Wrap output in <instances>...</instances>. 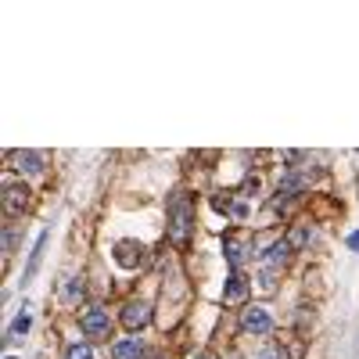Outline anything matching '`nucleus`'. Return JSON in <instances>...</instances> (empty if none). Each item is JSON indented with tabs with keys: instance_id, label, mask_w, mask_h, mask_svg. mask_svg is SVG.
I'll list each match as a JSON object with an SVG mask.
<instances>
[{
	"instance_id": "f257e3e1",
	"label": "nucleus",
	"mask_w": 359,
	"mask_h": 359,
	"mask_svg": "<svg viewBox=\"0 0 359 359\" xmlns=\"http://www.w3.org/2000/svg\"><path fill=\"white\" fill-rule=\"evenodd\" d=\"M191 233H194V201L180 191L169 201V241L184 248L191 241Z\"/></svg>"
},
{
	"instance_id": "f03ea898",
	"label": "nucleus",
	"mask_w": 359,
	"mask_h": 359,
	"mask_svg": "<svg viewBox=\"0 0 359 359\" xmlns=\"http://www.w3.org/2000/svg\"><path fill=\"white\" fill-rule=\"evenodd\" d=\"M79 327H83L86 338H108V331H111V313H108L104 306H83Z\"/></svg>"
},
{
	"instance_id": "7ed1b4c3",
	"label": "nucleus",
	"mask_w": 359,
	"mask_h": 359,
	"mask_svg": "<svg viewBox=\"0 0 359 359\" xmlns=\"http://www.w3.org/2000/svg\"><path fill=\"white\" fill-rule=\"evenodd\" d=\"M118 323H123L126 331H144V327L151 323V306H147L144 298H133V302H126L123 313H118Z\"/></svg>"
},
{
	"instance_id": "20e7f679",
	"label": "nucleus",
	"mask_w": 359,
	"mask_h": 359,
	"mask_svg": "<svg viewBox=\"0 0 359 359\" xmlns=\"http://www.w3.org/2000/svg\"><path fill=\"white\" fill-rule=\"evenodd\" d=\"M0 198H4V212L8 216H22V212H29V205H33V191H29V184H8Z\"/></svg>"
},
{
	"instance_id": "39448f33",
	"label": "nucleus",
	"mask_w": 359,
	"mask_h": 359,
	"mask_svg": "<svg viewBox=\"0 0 359 359\" xmlns=\"http://www.w3.org/2000/svg\"><path fill=\"white\" fill-rule=\"evenodd\" d=\"M111 255H115V262L123 266V269H137V266L147 259V248H144L140 241H115Z\"/></svg>"
},
{
	"instance_id": "423d86ee",
	"label": "nucleus",
	"mask_w": 359,
	"mask_h": 359,
	"mask_svg": "<svg viewBox=\"0 0 359 359\" xmlns=\"http://www.w3.org/2000/svg\"><path fill=\"white\" fill-rule=\"evenodd\" d=\"M248 294H252V280L241 273V269H230V277H226V291H223V302H226V306H241Z\"/></svg>"
},
{
	"instance_id": "0eeeda50",
	"label": "nucleus",
	"mask_w": 359,
	"mask_h": 359,
	"mask_svg": "<svg viewBox=\"0 0 359 359\" xmlns=\"http://www.w3.org/2000/svg\"><path fill=\"white\" fill-rule=\"evenodd\" d=\"M291 255H294V245L287 241V237H280V241H273V245L262 252V269H277V273H280Z\"/></svg>"
},
{
	"instance_id": "6e6552de",
	"label": "nucleus",
	"mask_w": 359,
	"mask_h": 359,
	"mask_svg": "<svg viewBox=\"0 0 359 359\" xmlns=\"http://www.w3.org/2000/svg\"><path fill=\"white\" fill-rule=\"evenodd\" d=\"M241 331H248V334H269V331H273V316H269L266 309H259V306H248L241 313Z\"/></svg>"
},
{
	"instance_id": "1a4fd4ad",
	"label": "nucleus",
	"mask_w": 359,
	"mask_h": 359,
	"mask_svg": "<svg viewBox=\"0 0 359 359\" xmlns=\"http://www.w3.org/2000/svg\"><path fill=\"white\" fill-rule=\"evenodd\" d=\"M11 165H15V172H25V176H36V172H43V165H47V158H43V151H11Z\"/></svg>"
},
{
	"instance_id": "9d476101",
	"label": "nucleus",
	"mask_w": 359,
	"mask_h": 359,
	"mask_svg": "<svg viewBox=\"0 0 359 359\" xmlns=\"http://www.w3.org/2000/svg\"><path fill=\"white\" fill-rule=\"evenodd\" d=\"M108 352H111V359H144V341H137V338H118Z\"/></svg>"
},
{
	"instance_id": "9b49d317",
	"label": "nucleus",
	"mask_w": 359,
	"mask_h": 359,
	"mask_svg": "<svg viewBox=\"0 0 359 359\" xmlns=\"http://www.w3.org/2000/svg\"><path fill=\"white\" fill-rule=\"evenodd\" d=\"M43 248H47V230L36 237V248H33V255H29V262H25V273H22V284H29L36 277V269H40V259H43Z\"/></svg>"
},
{
	"instance_id": "f8f14e48",
	"label": "nucleus",
	"mask_w": 359,
	"mask_h": 359,
	"mask_svg": "<svg viewBox=\"0 0 359 359\" xmlns=\"http://www.w3.org/2000/svg\"><path fill=\"white\" fill-rule=\"evenodd\" d=\"M248 259V248H245V241H241V237H226V262L233 266V269H241V262Z\"/></svg>"
},
{
	"instance_id": "ddd939ff",
	"label": "nucleus",
	"mask_w": 359,
	"mask_h": 359,
	"mask_svg": "<svg viewBox=\"0 0 359 359\" xmlns=\"http://www.w3.org/2000/svg\"><path fill=\"white\" fill-rule=\"evenodd\" d=\"M83 291H86V277H72V280L65 284V291L57 294V298H62V306H76L79 298H83Z\"/></svg>"
},
{
	"instance_id": "4468645a",
	"label": "nucleus",
	"mask_w": 359,
	"mask_h": 359,
	"mask_svg": "<svg viewBox=\"0 0 359 359\" xmlns=\"http://www.w3.org/2000/svg\"><path fill=\"white\" fill-rule=\"evenodd\" d=\"M29 327H33V309H29V306H22L8 334H11V338H18V334H25V331H29Z\"/></svg>"
},
{
	"instance_id": "2eb2a0df",
	"label": "nucleus",
	"mask_w": 359,
	"mask_h": 359,
	"mask_svg": "<svg viewBox=\"0 0 359 359\" xmlns=\"http://www.w3.org/2000/svg\"><path fill=\"white\" fill-rule=\"evenodd\" d=\"M65 359H94V345L72 341V345H65Z\"/></svg>"
},
{
	"instance_id": "dca6fc26",
	"label": "nucleus",
	"mask_w": 359,
	"mask_h": 359,
	"mask_svg": "<svg viewBox=\"0 0 359 359\" xmlns=\"http://www.w3.org/2000/svg\"><path fill=\"white\" fill-rule=\"evenodd\" d=\"M259 287H262L266 294H273V291H277V269H262V280H259Z\"/></svg>"
},
{
	"instance_id": "f3484780",
	"label": "nucleus",
	"mask_w": 359,
	"mask_h": 359,
	"mask_svg": "<svg viewBox=\"0 0 359 359\" xmlns=\"http://www.w3.org/2000/svg\"><path fill=\"white\" fill-rule=\"evenodd\" d=\"M259 359H287V348L273 341V345H266V348L259 352Z\"/></svg>"
},
{
	"instance_id": "a211bd4d",
	"label": "nucleus",
	"mask_w": 359,
	"mask_h": 359,
	"mask_svg": "<svg viewBox=\"0 0 359 359\" xmlns=\"http://www.w3.org/2000/svg\"><path fill=\"white\" fill-rule=\"evenodd\" d=\"M287 241H291V245H294V248H302V245H306V241H309V226H294V233H291V237H287Z\"/></svg>"
},
{
	"instance_id": "6ab92c4d",
	"label": "nucleus",
	"mask_w": 359,
	"mask_h": 359,
	"mask_svg": "<svg viewBox=\"0 0 359 359\" xmlns=\"http://www.w3.org/2000/svg\"><path fill=\"white\" fill-rule=\"evenodd\" d=\"M348 245H352V248L359 252V233H352V237H348Z\"/></svg>"
},
{
	"instance_id": "aec40b11",
	"label": "nucleus",
	"mask_w": 359,
	"mask_h": 359,
	"mask_svg": "<svg viewBox=\"0 0 359 359\" xmlns=\"http://www.w3.org/2000/svg\"><path fill=\"white\" fill-rule=\"evenodd\" d=\"M194 359H219L216 352H201V355H194Z\"/></svg>"
},
{
	"instance_id": "412c9836",
	"label": "nucleus",
	"mask_w": 359,
	"mask_h": 359,
	"mask_svg": "<svg viewBox=\"0 0 359 359\" xmlns=\"http://www.w3.org/2000/svg\"><path fill=\"white\" fill-rule=\"evenodd\" d=\"M8 359H15V355H8Z\"/></svg>"
}]
</instances>
